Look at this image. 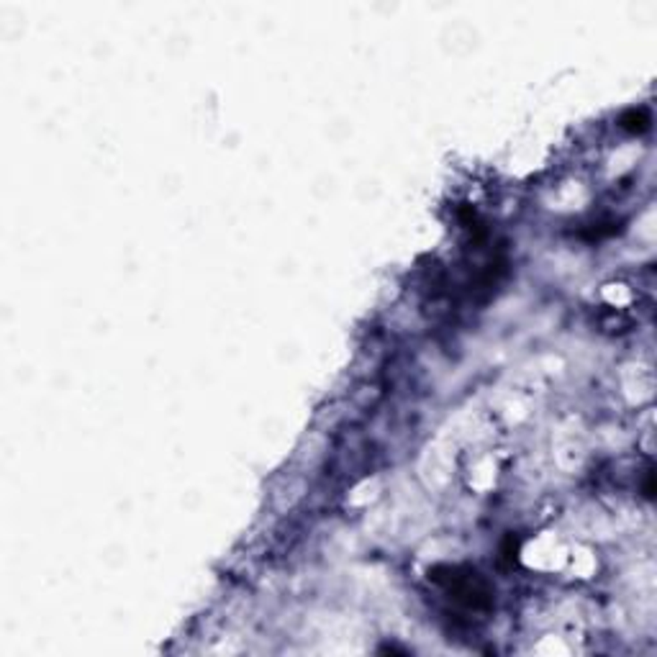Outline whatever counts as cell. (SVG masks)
I'll return each mask as SVG.
<instances>
[{
  "instance_id": "cell-2",
  "label": "cell",
  "mask_w": 657,
  "mask_h": 657,
  "mask_svg": "<svg viewBox=\"0 0 657 657\" xmlns=\"http://www.w3.org/2000/svg\"><path fill=\"white\" fill-rule=\"evenodd\" d=\"M621 126L627 131H632V134H642V131L650 129V114L644 108H632V111H627L621 116Z\"/></svg>"
},
{
  "instance_id": "cell-1",
  "label": "cell",
  "mask_w": 657,
  "mask_h": 657,
  "mask_svg": "<svg viewBox=\"0 0 657 657\" xmlns=\"http://www.w3.org/2000/svg\"><path fill=\"white\" fill-rule=\"evenodd\" d=\"M432 580H437L439 585L447 588V594L467 603L476 609H485L491 603V591L488 585L480 580L476 570H459V568H437L434 573H429Z\"/></svg>"
}]
</instances>
